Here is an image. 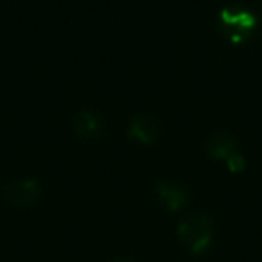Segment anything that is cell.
Here are the masks:
<instances>
[{
    "label": "cell",
    "instance_id": "obj_3",
    "mask_svg": "<svg viewBox=\"0 0 262 262\" xmlns=\"http://www.w3.org/2000/svg\"><path fill=\"white\" fill-rule=\"evenodd\" d=\"M41 185L38 180L34 178H20L13 180L4 187V200L8 201L11 207L16 208H27L38 203L41 198Z\"/></svg>",
    "mask_w": 262,
    "mask_h": 262
},
{
    "label": "cell",
    "instance_id": "obj_5",
    "mask_svg": "<svg viewBox=\"0 0 262 262\" xmlns=\"http://www.w3.org/2000/svg\"><path fill=\"white\" fill-rule=\"evenodd\" d=\"M72 126L74 133L81 139H97L104 133V119L94 110H79Z\"/></svg>",
    "mask_w": 262,
    "mask_h": 262
},
{
    "label": "cell",
    "instance_id": "obj_2",
    "mask_svg": "<svg viewBox=\"0 0 262 262\" xmlns=\"http://www.w3.org/2000/svg\"><path fill=\"white\" fill-rule=\"evenodd\" d=\"M178 239L190 253H205L214 241V223L205 214L187 215L178 225Z\"/></svg>",
    "mask_w": 262,
    "mask_h": 262
},
{
    "label": "cell",
    "instance_id": "obj_6",
    "mask_svg": "<svg viewBox=\"0 0 262 262\" xmlns=\"http://www.w3.org/2000/svg\"><path fill=\"white\" fill-rule=\"evenodd\" d=\"M205 149H207V155L210 158L226 162L232 155L239 153V142H237L235 137H232L230 133L219 131V133H214V135L207 140Z\"/></svg>",
    "mask_w": 262,
    "mask_h": 262
},
{
    "label": "cell",
    "instance_id": "obj_4",
    "mask_svg": "<svg viewBox=\"0 0 262 262\" xmlns=\"http://www.w3.org/2000/svg\"><path fill=\"white\" fill-rule=\"evenodd\" d=\"M129 137L142 146H151L160 137V122L151 113H137L129 122Z\"/></svg>",
    "mask_w": 262,
    "mask_h": 262
},
{
    "label": "cell",
    "instance_id": "obj_9",
    "mask_svg": "<svg viewBox=\"0 0 262 262\" xmlns=\"http://www.w3.org/2000/svg\"><path fill=\"white\" fill-rule=\"evenodd\" d=\"M260 2H262V0H260Z\"/></svg>",
    "mask_w": 262,
    "mask_h": 262
},
{
    "label": "cell",
    "instance_id": "obj_7",
    "mask_svg": "<svg viewBox=\"0 0 262 262\" xmlns=\"http://www.w3.org/2000/svg\"><path fill=\"white\" fill-rule=\"evenodd\" d=\"M157 196L169 212H178L189 203V194L174 182H162L157 187Z\"/></svg>",
    "mask_w": 262,
    "mask_h": 262
},
{
    "label": "cell",
    "instance_id": "obj_1",
    "mask_svg": "<svg viewBox=\"0 0 262 262\" xmlns=\"http://www.w3.org/2000/svg\"><path fill=\"white\" fill-rule=\"evenodd\" d=\"M258 18L250 9L243 8H226L219 13L217 29L226 41L233 45L244 43L251 38L257 29Z\"/></svg>",
    "mask_w": 262,
    "mask_h": 262
},
{
    "label": "cell",
    "instance_id": "obj_8",
    "mask_svg": "<svg viewBox=\"0 0 262 262\" xmlns=\"http://www.w3.org/2000/svg\"><path fill=\"white\" fill-rule=\"evenodd\" d=\"M225 164H226V167H228L230 172H243L244 169H246V160H244V157L241 155V151L235 155H232Z\"/></svg>",
    "mask_w": 262,
    "mask_h": 262
}]
</instances>
